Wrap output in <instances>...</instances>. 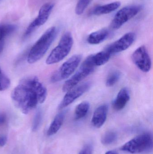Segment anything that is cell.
Here are the masks:
<instances>
[{
    "label": "cell",
    "mask_w": 153,
    "mask_h": 154,
    "mask_svg": "<svg viewBox=\"0 0 153 154\" xmlns=\"http://www.w3.org/2000/svg\"><path fill=\"white\" fill-rule=\"evenodd\" d=\"M42 119V112L41 109L37 110L33 119L32 125V130L33 132L37 131L39 128Z\"/></svg>",
    "instance_id": "603a6c76"
},
{
    "label": "cell",
    "mask_w": 153,
    "mask_h": 154,
    "mask_svg": "<svg viewBox=\"0 0 153 154\" xmlns=\"http://www.w3.org/2000/svg\"><path fill=\"white\" fill-rule=\"evenodd\" d=\"M73 42V38L71 32L65 33L59 41L58 45L48 57L46 63L49 65H53L62 61L70 53Z\"/></svg>",
    "instance_id": "3957f363"
},
{
    "label": "cell",
    "mask_w": 153,
    "mask_h": 154,
    "mask_svg": "<svg viewBox=\"0 0 153 154\" xmlns=\"http://www.w3.org/2000/svg\"><path fill=\"white\" fill-rule=\"evenodd\" d=\"M4 43L3 41H0V53L3 50Z\"/></svg>",
    "instance_id": "83f0119b"
},
{
    "label": "cell",
    "mask_w": 153,
    "mask_h": 154,
    "mask_svg": "<svg viewBox=\"0 0 153 154\" xmlns=\"http://www.w3.org/2000/svg\"><path fill=\"white\" fill-rule=\"evenodd\" d=\"M54 5L50 3L45 4L40 10L37 17L28 26L23 36L26 39L30 36L37 29L46 22L54 8Z\"/></svg>",
    "instance_id": "ba28073f"
},
{
    "label": "cell",
    "mask_w": 153,
    "mask_h": 154,
    "mask_svg": "<svg viewBox=\"0 0 153 154\" xmlns=\"http://www.w3.org/2000/svg\"><path fill=\"white\" fill-rule=\"evenodd\" d=\"M7 121V116L4 113H0V126L3 125Z\"/></svg>",
    "instance_id": "484cf974"
},
{
    "label": "cell",
    "mask_w": 153,
    "mask_h": 154,
    "mask_svg": "<svg viewBox=\"0 0 153 154\" xmlns=\"http://www.w3.org/2000/svg\"><path fill=\"white\" fill-rule=\"evenodd\" d=\"M109 35V31L103 29L91 33L87 38V42L91 45H98L104 42Z\"/></svg>",
    "instance_id": "5bb4252c"
},
{
    "label": "cell",
    "mask_w": 153,
    "mask_h": 154,
    "mask_svg": "<svg viewBox=\"0 0 153 154\" xmlns=\"http://www.w3.org/2000/svg\"><path fill=\"white\" fill-rule=\"evenodd\" d=\"M105 154H119L117 152L115 151H109L107 152Z\"/></svg>",
    "instance_id": "f1b7e54d"
},
{
    "label": "cell",
    "mask_w": 153,
    "mask_h": 154,
    "mask_svg": "<svg viewBox=\"0 0 153 154\" xmlns=\"http://www.w3.org/2000/svg\"><path fill=\"white\" fill-rule=\"evenodd\" d=\"M108 106L106 104L99 106L94 111L92 118L93 125L96 128H100L107 120Z\"/></svg>",
    "instance_id": "7c38bea8"
},
{
    "label": "cell",
    "mask_w": 153,
    "mask_h": 154,
    "mask_svg": "<svg viewBox=\"0 0 153 154\" xmlns=\"http://www.w3.org/2000/svg\"><path fill=\"white\" fill-rule=\"evenodd\" d=\"M129 91L127 88L121 89L118 93L112 104L113 109L116 111L122 110L130 100Z\"/></svg>",
    "instance_id": "4fadbf2b"
},
{
    "label": "cell",
    "mask_w": 153,
    "mask_h": 154,
    "mask_svg": "<svg viewBox=\"0 0 153 154\" xmlns=\"http://www.w3.org/2000/svg\"><path fill=\"white\" fill-rule=\"evenodd\" d=\"M91 1L92 0H79L75 7V13L78 15H81L83 13Z\"/></svg>",
    "instance_id": "cb8c5ba5"
},
{
    "label": "cell",
    "mask_w": 153,
    "mask_h": 154,
    "mask_svg": "<svg viewBox=\"0 0 153 154\" xmlns=\"http://www.w3.org/2000/svg\"><path fill=\"white\" fill-rule=\"evenodd\" d=\"M17 28V26L14 24H0V41H3L5 37L13 33Z\"/></svg>",
    "instance_id": "d6986e66"
},
{
    "label": "cell",
    "mask_w": 153,
    "mask_h": 154,
    "mask_svg": "<svg viewBox=\"0 0 153 154\" xmlns=\"http://www.w3.org/2000/svg\"><path fill=\"white\" fill-rule=\"evenodd\" d=\"M117 138V135L114 131H110L106 132L102 137V144L108 145L114 143Z\"/></svg>",
    "instance_id": "ffe728a7"
},
{
    "label": "cell",
    "mask_w": 153,
    "mask_h": 154,
    "mask_svg": "<svg viewBox=\"0 0 153 154\" xmlns=\"http://www.w3.org/2000/svg\"><path fill=\"white\" fill-rule=\"evenodd\" d=\"M91 83L85 82L81 85L75 86L66 92V94L63 98L58 106L59 109H62L68 106L74 102L75 100L80 97L86 92L90 88Z\"/></svg>",
    "instance_id": "8fae6325"
},
{
    "label": "cell",
    "mask_w": 153,
    "mask_h": 154,
    "mask_svg": "<svg viewBox=\"0 0 153 154\" xmlns=\"http://www.w3.org/2000/svg\"><path fill=\"white\" fill-rule=\"evenodd\" d=\"M57 33V29L52 27L38 40L31 49L28 56V63L33 64L42 58L54 42Z\"/></svg>",
    "instance_id": "7a4b0ae2"
},
{
    "label": "cell",
    "mask_w": 153,
    "mask_h": 154,
    "mask_svg": "<svg viewBox=\"0 0 153 154\" xmlns=\"http://www.w3.org/2000/svg\"><path fill=\"white\" fill-rule=\"evenodd\" d=\"M7 141V139L6 136H2L0 137V146H4L6 144Z\"/></svg>",
    "instance_id": "4316f807"
},
{
    "label": "cell",
    "mask_w": 153,
    "mask_h": 154,
    "mask_svg": "<svg viewBox=\"0 0 153 154\" xmlns=\"http://www.w3.org/2000/svg\"><path fill=\"white\" fill-rule=\"evenodd\" d=\"M90 104L88 101H83L77 105L75 111V118L76 120L83 118L88 114Z\"/></svg>",
    "instance_id": "ac0fdd59"
},
{
    "label": "cell",
    "mask_w": 153,
    "mask_h": 154,
    "mask_svg": "<svg viewBox=\"0 0 153 154\" xmlns=\"http://www.w3.org/2000/svg\"><path fill=\"white\" fill-rule=\"evenodd\" d=\"M152 135L150 133L141 134L121 146L120 150L131 154L149 152L152 149Z\"/></svg>",
    "instance_id": "277c9868"
},
{
    "label": "cell",
    "mask_w": 153,
    "mask_h": 154,
    "mask_svg": "<svg viewBox=\"0 0 153 154\" xmlns=\"http://www.w3.org/2000/svg\"><path fill=\"white\" fill-rule=\"evenodd\" d=\"M81 55H75L64 62L51 77L52 82H58L69 78L78 67L81 60Z\"/></svg>",
    "instance_id": "8992f818"
},
{
    "label": "cell",
    "mask_w": 153,
    "mask_h": 154,
    "mask_svg": "<svg viewBox=\"0 0 153 154\" xmlns=\"http://www.w3.org/2000/svg\"><path fill=\"white\" fill-rule=\"evenodd\" d=\"M79 154H92V148L90 144L86 145L80 151Z\"/></svg>",
    "instance_id": "d4e9b609"
},
{
    "label": "cell",
    "mask_w": 153,
    "mask_h": 154,
    "mask_svg": "<svg viewBox=\"0 0 153 154\" xmlns=\"http://www.w3.org/2000/svg\"><path fill=\"white\" fill-rule=\"evenodd\" d=\"M10 80L0 67V91H4L9 88L10 85Z\"/></svg>",
    "instance_id": "7402d4cb"
},
{
    "label": "cell",
    "mask_w": 153,
    "mask_h": 154,
    "mask_svg": "<svg viewBox=\"0 0 153 154\" xmlns=\"http://www.w3.org/2000/svg\"><path fill=\"white\" fill-rule=\"evenodd\" d=\"M47 96L46 87L35 76L22 79L11 93L13 104L25 115L44 103Z\"/></svg>",
    "instance_id": "6da1fadb"
},
{
    "label": "cell",
    "mask_w": 153,
    "mask_h": 154,
    "mask_svg": "<svg viewBox=\"0 0 153 154\" xmlns=\"http://www.w3.org/2000/svg\"><path fill=\"white\" fill-rule=\"evenodd\" d=\"M111 55L106 50L100 51L94 55H91L93 62L95 67L105 65L110 59Z\"/></svg>",
    "instance_id": "e0dca14e"
},
{
    "label": "cell",
    "mask_w": 153,
    "mask_h": 154,
    "mask_svg": "<svg viewBox=\"0 0 153 154\" xmlns=\"http://www.w3.org/2000/svg\"><path fill=\"white\" fill-rule=\"evenodd\" d=\"M65 114V111H62L55 117L48 130L47 135L49 136L55 134L59 131L63 123Z\"/></svg>",
    "instance_id": "9a60e30c"
},
{
    "label": "cell",
    "mask_w": 153,
    "mask_h": 154,
    "mask_svg": "<svg viewBox=\"0 0 153 154\" xmlns=\"http://www.w3.org/2000/svg\"><path fill=\"white\" fill-rule=\"evenodd\" d=\"M142 9V6L139 5L126 6L119 10L115 15L110 24V27L113 29H118L125 23L134 18Z\"/></svg>",
    "instance_id": "52a82bcc"
},
{
    "label": "cell",
    "mask_w": 153,
    "mask_h": 154,
    "mask_svg": "<svg viewBox=\"0 0 153 154\" xmlns=\"http://www.w3.org/2000/svg\"><path fill=\"white\" fill-rule=\"evenodd\" d=\"M136 34L133 32H128L116 41L107 46L105 50L110 55L122 52L128 49L135 41Z\"/></svg>",
    "instance_id": "30bf717a"
},
{
    "label": "cell",
    "mask_w": 153,
    "mask_h": 154,
    "mask_svg": "<svg viewBox=\"0 0 153 154\" xmlns=\"http://www.w3.org/2000/svg\"><path fill=\"white\" fill-rule=\"evenodd\" d=\"M132 58L133 62L140 70L144 73L151 70L152 60L145 46H142L137 48L133 53Z\"/></svg>",
    "instance_id": "9c48e42d"
},
{
    "label": "cell",
    "mask_w": 153,
    "mask_h": 154,
    "mask_svg": "<svg viewBox=\"0 0 153 154\" xmlns=\"http://www.w3.org/2000/svg\"><path fill=\"white\" fill-rule=\"evenodd\" d=\"M120 5V2H116L105 5L97 6L93 9L92 11V14L96 15L107 14L117 9Z\"/></svg>",
    "instance_id": "2e32d148"
},
{
    "label": "cell",
    "mask_w": 153,
    "mask_h": 154,
    "mask_svg": "<svg viewBox=\"0 0 153 154\" xmlns=\"http://www.w3.org/2000/svg\"><path fill=\"white\" fill-rule=\"evenodd\" d=\"M95 68L90 55L86 58L76 73L65 82L63 87V91L67 92L77 86L81 81L92 73Z\"/></svg>",
    "instance_id": "5b68a950"
},
{
    "label": "cell",
    "mask_w": 153,
    "mask_h": 154,
    "mask_svg": "<svg viewBox=\"0 0 153 154\" xmlns=\"http://www.w3.org/2000/svg\"><path fill=\"white\" fill-rule=\"evenodd\" d=\"M120 72L119 71H114L111 72L107 77L106 81V85L107 87H112L116 84L120 79Z\"/></svg>",
    "instance_id": "44dd1931"
}]
</instances>
